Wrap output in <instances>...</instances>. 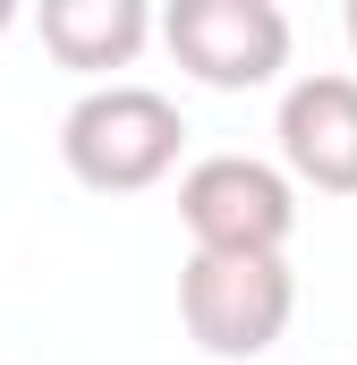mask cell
I'll use <instances>...</instances> for the list:
<instances>
[{
  "label": "cell",
  "mask_w": 357,
  "mask_h": 365,
  "mask_svg": "<svg viewBox=\"0 0 357 365\" xmlns=\"http://www.w3.org/2000/svg\"><path fill=\"white\" fill-rule=\"evenodd\" d=\"M178 145H187V119H178L171 93H154V86H94L60 119V162L94 195L162 187L178 170Z\"/></svg>",
  "instance_id": "obj_1"
},
{
  "label": "cell",
  "mask_w": 357,
  "mask_h": 365,
  "mask_svg": "<svg viewBox=\"0 0 357 365\" xmlns=\"http://www.w3.org/2000/svg\"><path fill=\"white\" fill-rule=\"evenodd\" d=\"M298 314L289 255H187L178 272V323L204 357H264Z\"/></svg>",
  "instance_id": "obj_2"
},
{
  "label": "cell",
  "mask_w": 357,
  "mask_h": 365,
  "mask_svg": "<svg viewBox=\"0 0 357 365\" xmlns=\"http://www.w3.org/2000/svg\"><path fill=\"white\" fill-rule=\"evenodd\" d=\"M178 221L196 238V255H281L298 230V187L281 179V162L204 153L178 179Z\"/></svg>",
  "instance_id": "obj_3"
},
{
  "label": "cell",
  "mask_w": 357,
  "mask_h": 365,
  "mask_svg": "<svg viewBox=\"0 0 357 365\" xmlns=\"http://www.w3.org/2000/svg\"><path fill=\"white\" fill-rule=\"evenodd\" d=\"M162 43L213 93H256L289 68V17L272 0H171L162 9Z\"/></svg>",
  "instance_id": "obj_4"
},
{
  "label": "cell",
  "mask_w": 357,
  "mask_h": 365,
  "mask_svg": "<svg viewBox=\"0 0 357 365\" xmlns=\"http://www.w3.org/2000/svg\"><path fill=\"white\" fill-rule=\"evenodd\" d=\"M281 179L315 187V195H357V77L323 68V77H298L281 93Z\"/></svg>",
  "instance_id": "obj_5"
},
{
  "label": "cell",
  "mask_w": 357,
  "mask_h": 365,
  "mask_svg": "<svg viewBox=\"0 0 357 365\" xmlns=\"http://www.w3.org/2000/svg\"><path fill=\"white\" fill-rule=\"evenodd\" d=\"M34 34H43V51L60 60V68H128L136 51H145V34H154V9L145 0H43L34 9Z\"/></svg>",
  "instance_id": "obj_6"
},
{
  "label": "cell",
  "mask_w": 357,
  "mask_h": 365,
  "mask_svg": "<svg viewBox=\"0 0 357 365\" xmlns=\"http://www.w3.org/2000/svg\"><path fill=\"white\" fill-rule=\"evenodd\" d=\"M341 26H349V51H357V0H349V17H341Z\"/></svg>",
  "instance_id": "obj_7"
},
{
  "label": "cell",
  "mask_w": 357,
  "mask_h": 365,
  "mask_svg": "<svg viewBox=\"0 0 357 365\" xmlns=\"http://www.w3.org/2000/svg\"><path fill=\"white\" fill-rule=\"evenodd\" d=\"M9 17H17V9H0V26H9Z\"/></svg>",
  "instance_id": "obj_8"
}]
</instances>
